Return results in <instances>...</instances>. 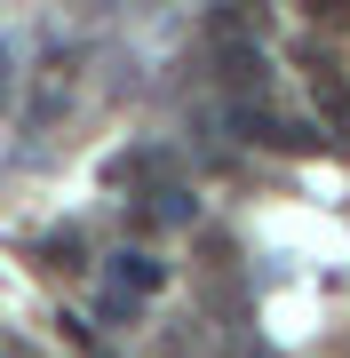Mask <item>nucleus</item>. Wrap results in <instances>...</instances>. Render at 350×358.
Returning <instances> with one entry per match:
<instances>
[{
    "label": "nucleus",
    "instance_id": "6",
    "mask_svg": "<svg viewBox=\"0 0 350 358\" xmlns=\"http://www.w3.org/2000/svg\"><path fill=\"white\" fill-rule=\"evenodd\" d=\"M255 32H263L255 0H223V8H215V40H255Z\"/></svg>",
    "mask_w": 350,
    "mask_h": 358
},
{
    "label": "nucleus",
    "instance_id": "2",
    "mask_svg": "<svg viewBox=\"0 0 350 358\" xmlns=\"http://www.w3.org/2000/svg\"><path fill=\"white\" fill-rule=\"evenodd\" d=\"M104 279H112L119 294H136V303H152V294L168 287V263L143 255V247H128V255H112V263H104Z\"/></svg>",
    "mask_w": 350,
    "mask_h": 358
},
{
    "label": "nucleus",
    "instance_id": "3",
    "mask_svg": "<svg viewBox=\"0 0 350 358\" xmlns=\"http://www.w3.org/2000/svg\"><path fill=\"white\" fill-rule=\"evenodd\" d=\"M72 80H80V56H72V48H56L48 64H40V80H32V120H56V112H64Z\"/></svg>",
    "mask_w": 350,
    "mask_h": 358
},
{
    "label": "nucleus",
    "instance_id": "1",
    "mask_svg": "<svg viewBox=\"0 0 350 358\" xmlns=\"http://www.w3.org/2000/svg\"><path fill=\"white\" fill-rule=\"evenodd\" d=\"M231 136H247V143H271V152H319V128H286V120H271L255 96H231Z\"/></svg>",
    "mask_w": 350,
    "mask_h": 358
},
{
    "label": "nucleus",
    "instance_id": "5",
    "mask_svg": "<svg viewBox=\"0 0 350 358\" xmlns=\"http://www.w3.org/2000/svg\"><path fill=\"white\" fill-rule=\"evenodd\" d=\"M263 80H271V72H263L255 40H223V88H231V96H263Z\"/></svg>",
    "mask_w": 350,
    "mask_h": 358
},
{
    "label": "nucleus",
    "instance_id": "8",
    "mask_svg": "<svg viewBox=\"0 0 350 358\" xmlns=\"http://www.w3.org/2000/svg\"><path fill=\"white\" fill-rule=\"evenodd\" d=\"M311 88H319V103H326V112H335V120L350 112V88H342V80H335V72H326V64L311 72Z\"/></svg>",
    "mask_w": 350,
    "mask_h": 358
},
{
    "label": "nucleus",
    "instance_id": "9",
    "mask_svg": "<svg viewBox=\"0 0 350 358\" xmlns=\"http://www.w3.org/2000/svg\"><path fill=\"white\" fill-rule=\"evenodd\" d=\"M302 16H311V24H326V32H335V24H350V0H302Z\"/></svg>",
    "mask_w": 350,
    "mask_h": 358
},
{
    "label": "nucleus",
    "instance_id": "7",
    "mask_svg": "<svg viewBox=\"0 0 350 358\" xmlns=\"http://www.w3.org/2000/svg\"><path fill=\"white\" fill-rule=\"evenodd\" d=\"M40 255H48V271H80V239H72V231H48Z\"/></svg>",
    "mask_w": 350,
    "mask_h": 358
},
{
    "label": "nucleus",
    "instance_id": "4",
    "mask_svg": "<svg viewBox=\"0 0 350 358\" xmlns=\"http://www.w3.org/2000/svg\"><path fill=\"white\" fill-rule=\"evenodd\" d=\"M136 223H152V231H183V223H199V199L183 192V183H152L136 207Z\"/></svg>",
    "mask_w": 350,
    "mask_h": 358
}]
</instances>
